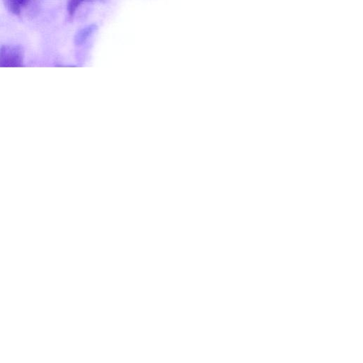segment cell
<instances>
[{"label":"cell","mask_w":363,"mask_h":363,"mask_svg":"<svg viewBox=\"0 0 363 363\" xmlns=\"http://www.w3.org/2000/svg\"><path fill=\"white\" fill-rule=\"evenodd\" d=\"M23 66V51L20 46H3L0 48V68Z\"/></svg>","instance_id":"cell-1"},{"label":"cell","mask_w":363,"mask_h":363,"mask_svg":"<svg viewBox=\"0 0 363 363\" xmlns=\"http://www.w3.org/2000/svg\"><path fill=\"white\" fill-rule=\"evenodd\" d=\"M92 1V0H68L67 10L70 17H73L77 9L85 3Z\"/></svg>","instance_id":"cell-4"},{"label":"cell","mask_w":363,"mask_h":363,"mask_svg":"<svg viewBox=\"0 0 363 363\" xmlns=\"http://www.w3.org/2000/svg\"><path fill=\"white\" fill-rule=\"evenodd\" d=\"M95 30L94 25L89 26L87 28L81 30L79 34L76 35L75 41L77 45H81L84 43L87 39L93 33Z\"/></svg>","instance_id":"cell-3"},{"label":"cell","mask_w":363,"mask_h":363,"mask_svg":"<svg viewBox=\"0 0 363 363\" xmlns=\"http://www.w3.org/2000/svg\"><path fill=\"white\" fill-rule=\"evenodd\" d=\"M31 0H3L6 8L13 14L20 15L22 9L29 6Z\"/></svg>","instance_id":"cell-2"}]
</instances>
